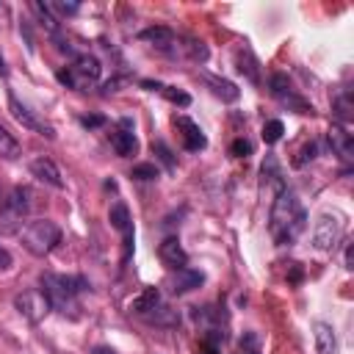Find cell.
I'll use <instances>...</instances> for the list:
<instances>
[{"mask_svg": "<svg viewBox=\"0 0 354 354\" xmlns=\"http://www.w3.org/2000/svg\"><path fill=\"white\" fill-rule=\"evenodd\" d=\"M304 227H307V210L299 202V196L290 188L279 191L271 202V221H268L274 243H279V246L293 243L304 232Z\"/></svg>", "mask_w": 354, "mask_h": 354, "instance_id": "1", "label": "cell"}, {"mask_svg": "<svg viewBox=\"0 0 354 354\" xmlns=\"http://www.w3.org/2000/svg\"><path fill=\"white\" fill-rule=\"evenodd\" d=\"M39 285H41L39 290L47 296L50 307L64 313V315L77 310V296L83 290H88V282L80 274H53V271H47V274H41Z\"/></svg>", "mask_w": 354, "mask_h": 354, "instance_id": "2", "label": "cell"}, {"mask_svg": "<svg viewBox=\"0 0 354 354\" xmlns=\"http://www.w3.org/2000/svg\"><path fill=\"white\" fill-rule=\"evenodd\" d=\"M19 238H22V246L30 254L44 257L61 243V227L55 221H50V218H36V221H28L19 230Z\"/></svg>", "mask_w": 354, "mask_h": 354, "instance_id": "3", "label": "cell"}, {"mask_svg": "<svg viewBox=\"0 0 354 354\" xmlns=\"http://www.w3.org/2000/svg\"><path fill=\"white\" fill-rule=\"evenodd\" d=\"M100 75H102V66H100L97 55H91V53L75 55L72 66L55 72V77H58L66 88H77V91H86L88 86H94V83L100 80Z\"/></svg>", "mask_w": 354, "mask_h": 354, "instance_id": "4", "label": "cell"}, {"mask_svg": "<svg viewBox=\"0 0 354 354\" xmlns=\"http://www.w3.org/2000/svg\"><path fill=\"white\" fill-rule=\"evenodd\" d=\"M268 91H271V97H274L279 105H285L288 111H296V113H313V105H310V102L290 86L288 75H282V72L271 75V80H268Z\"/></svg>", "mask_w": 354, "mask_h": 354, "instance_id": "5", "label": "cell"}, {"mask_svg": "<svg viewBox=\"0 0 354 354\" xmlns=\"http://www.w3.org/2000/svg\"><path fill=\"white\" fill-rule=\"evenodd\" d=\"M8 111H11V116L25 127V130H33V133H39V136H47V138H55V130H53V124H47L44 119H39L36 116V111H30L14 91L8 94Z\"/></svg>", "mask_w": 354, "mask_h": 354, "instance_id": "6", "label": "cell"}, {"mask_svg": "<svg viewBox=\"0 0 354 354\" xmlns=\"http://www.w3.org/2000/svg\"><path fill=\"white\" fill-rule=\"evenodd\" d=\"M343 235V216L340 213H324L313 230V243L315 249H332Z\"/></svg>", "mask_w": 354, "mask_h": 354, "instance_id": "7", "label": "cell"}, {"mask_svg": "<svg viewBox=\"0 0 354 354\" xmlns=\"http://www.w3.org/2000/svg\"><path fill=\"white\" fill-rule=\"evenodd\" d=\"M14 307H17V313L22 315V318H28L30 324H39L53 307H50V301H47V296L41 293V290H25V293H19L17 299H14Z\"/></svg>", "mask_w": 354, "mask_h": 354, "instance_id": "8", "label": "cell"}, {"mask_svg": "<svg viewBox=\"0 0 354 354\" xmlns=\"http://www.w3.org/2000/svg\"><path fill=\"white\" fill-rule=\"evenodd\" d=\"M111 147L116 149L119 158H133L136 149H138V138L133 133V122L130 119H122L119 127L111 133Z\"/></svg>", "mask_w": 354, "mask_h": 354, "instance_id": "9", "label": "cell"}, {"mask_svg": "<svg viewBox=\"0 0 354 354\" xmlns=\"http://www.w3.org/2000/svg\"><path fill=\"white\" fill-rule=\"evenodd\" d=\"M202 282H205V274H202L199 268H191V266L171 271V277H169V288H171V293H174V296L191 293V290H196Z\"/></svg>", "mask_w": 354, "mask_h": 354, "instance_id": "10", "label": "cell"}, {"mask_svg": "<svg viewBox=\"0 0 354 354\" xmlns=\"http://www.w3.org/2000/svg\"><path fill=\"white\" fill-rule=\"evenodd\" d=\"M174 127L180 130L183 147H185L188 152H199V149H205V147H207L205 133H202V130H199V124H196V122H191L188 116H174Z\"/></svg>", "mask_w": 354, "mask_h": 354, "instance_id": "11", "label": "cell"}, {"mask_svg": "<svg viewBox=\"0 0 354 354\" xmlns=\"http://www.w3.org/2000/svg\"><path fill=\"white\" fill-rule=\"evenodd\" d=\"M260 188H263L266 194H274V196L288 188V185H285V177H282V169H279V163H277L274 155H268V158L263 160V166H260Z\"/></svg>", "mask_w": 354, "mask_h": 354, "instance_id": "12", "label": "cell"}, {"mask_svg": "<svg viewBox=\"0 0 354 354\" xmlns=\"http://www.w3.org/2000/svg\"><path fill=\"white\" fill-rule=\"evenodd\" d=\"M158 257H160V263L169 271H177V268H185L188 266V254H185V249H183V243L177 238H166L158 246Z\"/></svg>", "mask_w": 354, "mask_h": 354, "instance_id": "13", "label": "cell"}, {"mask_svg": "<svg viewBox=\"0 0 354 354\" xmlns=\"http://www.w3.org/2000/svg\"><path fill=\"white\" fill-rule=\"evenodd\" d=\"M138 39L147 41V44H152V47H158V50H166V53H171V50L177 47V36H174V30L166 28V25L144 28V30L138 33Z\"/></svg>", "mask_w": 354, "mask_h": 354, "instance_id": "14", "label": "cell"}, {"mask_svg": "<svg viewBox=\"0 0 354 354\" xmlns=\"http://www.w3.org/2000/svg\"><path fill=\"white\" fill-rule=\"evenodd\" d=\"M30 174H33L39 183H47V185H53V188H64V180H61L58 166H55L50 158H44V155L30 160Z\"/></svg>", "mask_w": 354, "mask_h": 354, "instance_id": "15", "label": "cell"}, {"mask_svg": "<svg viewBox=\"0 0 354 354\" xmlns=\"http://www.w3.org/2000/svg\"><path fill=\"white\" fill-rule=\"evenodd\" d=\"M326 141L332 147L335 155H340L343 160H351V152H354V141H351V133H346V127L340 124H332L329 133H326Z\"/></svg>", "mask_w": 354, "mask_h": 354, "instance_id": "16", "label": "cell"}, {"mask_svg": "<svg viewBox=\"0 0 354 354\" xmlns=\"http://www.w3.org/2000/svg\"><path fill=\"white\" fill-rule=\"evenodd\" d=\"M202 80H205V83L210 86V91H213L218 100H224V102H235V100L241 97L238 86H235V83H230V80H224V77H216V75L202 72Z\"/></svg>", "mask_w": 354, "mask_h": 354, "instance_id": "17", "label": "cell"}, {"mask_svg": "<svg viewBox=\"0 0 354 354\" xmlns=\"http://www.w3.org/2000/svg\"><path fill=\"white\" fill-rule=\"evenodd\" d=\"M235 69H238L241 75H246L252 83H260V64H257V58L252 55L249 47L235 50Z\"/></svg>", "mask_w": 354, "mask_h": 354, "instance_id": "18", "label": "cell"}, {"mask_svg": "<svg viewBox=\"0 0 354 354\" xmlns=\"http://www.w3.org/2000/svg\"><path fill=\"white\" fill-rule=\"evenodd\" d=\"M30 210V191L28 188H14L6 199V213L14 218H22Z\"/></svg>", "mask_w": 354, "mask_h": 354, "instance_id": "19", "label": "cell"}, {"mask_svg": "<svg viewBox=\"0 0 354 354\" xmlns=\"http://www.w3.org/2000/svg\"><path fill=\"white\" fill-rule=\"evenodd\" d=\"M158 304H160V290H158V288H144V290L130 301V313L147 315V313H152Z\"/></svg>", "mask_w": 354, "mask_h": 354, "instance_id": "20", "label": "cell"}, {"mask_svg": "<svg viewBox=\"0 0 354 354\" xmlns=\"http://www.w3.org/2000/svg\"><path fill=\"white\" fill-rule=\"evenodd\" d=\"M108 221H111V227H113V230H119L122 235L133 232L130 210H127V205H124V202H113V205H111V210H108Z\"/></svg>", "mask_w": 354, "mask_h": 354, "instance_id": "21", "label": "cell"}, {"mask_svg": "<svg viewBox=\"0 0 354 354\" xmlns=\"http://www.w3.org/2000/svg\"><path fill=\"white\" fill-rule=\"evenodd\" d=\"M313 332H315V348H318V354H332L335 351V332H332V326L324 324V321H315L313 324Z\"/></svg>", "mask_w": 354, "mask_h": 354, "instance_id": "22", "label": "cell"}, {"mask_svg": "<svg viewBox=\"0 0 354 354\" xmlns=\"http://www.w3.org/2000/svg\"><path fill=\"white\" fill-rule=\"evenodd\" d=\"M144 318L152 321V324H163V326H174V324H177V313L169 310V307H163V304H158V307H155L152 313H147Z\"/></svg>", "mask_w": 354, "mask_h": 354, "instance_id": "23", "label": "cell"}, {"mask_svg": "<svg viewBox=\"0 0 354 354\" xmlns=\"http://www.w3.org/2000/svg\"><path fill=\"white\" fill-rule=\"evenodd\" d=\"M191 61H205L207 58V47L202 44V41H196V39H183V44H177Z\"/></svg>", "mask_w": 354, "mask_h": 354, "instance_id": "24", "label": "cell"}, {"mask_svg": "<svg viewBox=\"0 0 354 354\" xmlns=\"http://www.w3.org/2000/svg\"><path fill=\"white\" fill-rule=\"evenodd\" d=\"M0 155L3 158H17L19 155V144H17V138L0 124Z\"/></svg>", "mask_w": 354, "mask_h": 354, "instance_id": "25", "label": "cell"}, {"mask_svg": "<svg viewBox=\"0 0 354 354\" xmlns=\"http://www.w3.org/2000/svg\"><path fill=\"white\" fill-rule=\"evenodd\" d=\"M282 133H285V124H282L279 119H271V122L263 124V133H260V136H263L266 144H277V141L282 138Z\"/></svg>", "mask_w": 354, "mask_h": 354, "instance_id": "26", "label": "cell"}, {"mask_svg": "<svg viewBox=\"0 0 354 354\" xmlns=\"http://www.w3.org/2000/svg\"><path fill=\"white\" fill-rule=\"evenodd\" d=\"M160 94L169 100V102H174V105H180V108H188L191 105V97L185 94V91H180V88H174V86H163L160 88Z\"/></svg>", "mask_w": 354, "mask_h": 354, "instance_id": "27", "label": "cell"}, {"mask_svg": "<svg viewBox=\"0 0 354 354\" xmlns=\"http://www.w3.org/2000/svg\"><path fill=\"white\" fill-rule=\"evenodd\" d=\"M33 11L39 14V19L47 25V30H53V33H58V22H55V17H53V11L47 8V3H33Z\"/></svg>", "mask_w": 354, "mask_h": 354, "instance_id": "28", "label": "cell"}, {"mask_svg": "<svg viewBox=\"0 0 354 354\" xmlns=\"http://www.w3.org/2000/svg\"><path fill=\"white\" fill-rule=\"evenodd\" d=\"M133 177L136 180H158L160 171L155 163H138V166H133Z\"/></svg>", "mask_w": 354, "mask_h": 354, "instance_id": "29", "label": "cell"}, {"mask_svg": "<svg viewBox=\"0 0 354 354\" xmlns=\"http://www.w3.org/2000/svg\"><path fill=\"white\" fill-rule=\"evenodd\" d=\"M152 152H155V155L163 160V166H166V169H174V158H171V149H169L163 141H152Z\"/></svg>", "mask_w": 354, "mask_h": 354, "instance_id": "30", "label": "cell"}, {"mask_svg": "<svg viewBox=\"0 0 354 354\" xmlns=\"http://www.w3.org/2000/svg\"><path fill=\"white\" fill-rule=\"evenodd\" d=\"M335 111H337L340 119H348V116H351V94H348V91L335 100Z\"/></svg>", "mask_w": 354, "mask_h": 354, "instance_id": "31", "label": "cell"}, {"mask_svg": "<svg viewBox=\"0 0 354 354\" xmlns=\"http://www.w3.org/2000/svg\"><path fill=\"white\" fill-rule=\"evenodd\" d=\"M315 152H318V144H315V141H310V144H304V147H301V152H299V158H293V163H296V166H304L307 160H313V158H315Z\"/></svg>", "mask_w": 354, "mask_h": 354, "instance_id": "32", "label": "cell"}, {"mask_svg": "<svg viewBox=\"0 0 354 354\" xmlns=\"http://www.w3.org/2000/svg\"><path fill=\"white\" fill-rule=\"evenodd\" d=\"M47 8H50V11H58V14H77V11H80L77 3H61V0L47 3Z\"/></svg>", "mask_w": 354, "mask_h": 354, "instance_id": "33", "label": "cell"}, {"mask_svg": "<svg viewBox=\"0 0 354 354\" xmlns=\"http://www.w3.org/2000/svg\"><path fill=\"white\" fill-rule=\"evenodd\" d=\"M230 152H232L235 158H246V155H252V144H249L246 138H235L232 147H230Z\"/></svg>", "mask_w": 354, "mask_h": 354, "instance_id": "34", "label": "cell"}, {"mask_svg": "<svg viewBox=\"0 0 354 354\" xmlns=\"http://www.w3.org/2000/svg\"><path fill=\"white\" fill-rule=\"evenodd\" d=\"M238 354H260V351H257V340H254V335H246V337L241 340Z\"/></svg>", "mask_w": 354, "mask_h": 354, "instance_id": "35", "label": "cell"}, {"mask_svg": "<svg viewBox=\"0 0 354 354\" xmlns=\"http://www.w3.org/2000/svg\"><path fill=\"white\" fill-rule=\"evenodd\" d=\"M80 124L83 127H100V124H105V119L102 116H80Z\"/></svg>", "mask_w": 354, "mask_h": 354, "instance_id": "36", "label": "cell"}, {"mask_svg": "<svg viewBox=\"0 0 354 354\" xmlns=\"http://www.w3.org/2000/svg\"><path fill=\"white\" fill-rule=\"evenodd\" d=\"M199 354H221V346L218 343H210V340H202Z\"/></svg>", "mask_w": 354, "mask_h": 354, "instance_id": "37", "label": "cell"}, {"mask_svg": "<svg viewBox=\"0 0 354 354\" xmlns=\"http://www.w3.org/2000/svg\"><path fill=\"white\" fill-rule=\"evenodd\" d=\"M6 268H11V254L0 246V271H6Z\"/></svg>", "mask_w": 354, "mask_h": 354, "instance_id": "38", "label": "cell"}, {"mask_svg": "<svg viewBox=\"0 0 354 354\" xmlns=\"http://www.w3.org/2000/svg\"><path fill=\"white\" fill-rule=\"evenodd\" d=\"M141 86H144L147 91H160V88H163V83H158V80H141Z\"/></svg>", "mask_w": 354, "mask_h": 354, "instance_id": "39", "label": "cell"}, {"mask_svg": "<svg viewBox=\"0 0 354 354\" xmlns=\"http://www.w3.org/2000/svg\"><path fill=\"white\" fill-rule=\"evenodd\" d=\"M88 354H116V348H111V346H94Z\"/></svg>", "mask_w": 354, "mask_h": 354, "instance_id": "40", "label": "cell"}, {"mask_svg": "<svg viewBox=\"0 0 354 354\" xmlns=\"http://www.w3.org/2000/svg\"><path fill=\"white\" fill-rule=\"evenodd\" d=\"M346 268H354V249H351V243L346 246Z\"/></svg>", "mask_w": 354, "mask_h": 354, "instance_id": "41", "label": "cell"}, {"mask_svg": "<svg viewBox=\"0 0 354 354\" xmlns=\"http://www.w3.org/2000/svg\"><path fill=\"white\" fill-rule=\"evenodd\" d=\"M0 75H6V61L0 58Z\"/></svg>", "mask_w": 354, "mask_h": 354, "instance_id": "42", "label": "cell"}]
</instances>
